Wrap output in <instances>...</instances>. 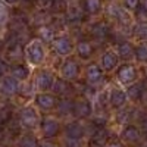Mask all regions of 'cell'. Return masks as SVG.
Listing matches in <instances>:
<instances>
[{"label":"cell","instance_id":"6da1fadb","mask_svg":"<svg viewBox=\"0 0 147 147\" xmlns=\"http://www.w3.org/2000/svg\"><path fill=\"white\" fill-rule=\"evenodd\" d=\"M19 124L25 128H35L38 125V115L32 107H24L19 112Z\"/></svg>","mask_w":147,"mask_h":147},{"label":"cell","instance_id":"7a4b0ae2","mask_svg":"<svg viewBox=\"0 0 147 147\" xmlns=\"http://www.w3.org/2000/svg\"><path fill=\"white\" fill-rule=\"evenodd\" d=\"M27 56L30 59V62L37 65L40 63L41 60L44 59V50H43V46L40 41H32L30 43V46L27 47Z\"/></svg>","mask_w":147,"mask_h":147},{"label":"cell","instance_id":"3957f363","mask_svg":"<svg viewBox=\"0 0 147 147\" xmlns=\"http://www.w3.org/2000/svg\"><path fill=\"white\" fill-rule=\"evenodd\" d=\"M72 113L78 118H85L91 113V105L85 99H78L72 102Z\"/></svg>","mask_w":147,"mask_h":147},{"label":"cell","instance_id":"277c9868","mask_svg":"<svg viewBox=\"0 0 147 147\" xmlns=\"http://www.w3.org/2000/svg\"><path fill=\"white\" fill-rule=\"evenodd\" d=\"M18 82L12 77H3L0 81V93L5 96H12L18 91Z\"/></svg>","mask_w":147,"mask_h":147},{"label":"cell","instance_id":"5b68a950","mask_svg":"<svg viewBox=\"0 0 147 147\" xmlns=\"http://www.w3.org/2000/svg\"><path fill=\"white\" fill-rule=\"evenodd\" d=\"M53 47H55V52L57 55H68L72 50V43L68 37H59V38L53 40Z\"/></svg>","mask_w":147,"mask_h":147},{"label":"cell","instance_id":"8992f818","mask_svg":"<svg viewBox=\"0 0 147 147\" xmlns=\"http://www.w3.org/2000/svg\"><path fill=\"white\" fill-rule=\"evenodd\" d=\"M41 129H43L44 136L47 138H50V137H55L56 134L59 132V124H57V121L53 119V118H46L43 121V124H41Z\"/></svg>","mask_w":147,"mask_h":147},{"label":"cell","instance_id":"52a82bcc","mask_svg":"<svg viewBox=\"0 0 147 147\" xmlns=\"http://www.w3.org/2000/svg\"><path fill=\"white\" fill-rule=\"evenodd\" d=\"M65 134H66L68 140H71V141H78V140L82 137L84 129H82V127L78 124V122H72V124H69V125L66 127Z\"/></svg>","mask_w":147,"mask_h":147},{"label":"cell","instance_id":"ba28073f","mask_svg":"<svg viewBox=\"0 0 147 147\" xmlns=\"http://www.w3.org/2000/svg\"><path fill=\"white\" fill-rule=\"evenodd\" d=\"M137 77V74H136V69H134L132 66L129 65H125V66H122L118 72V78L121 82H124V84H129L132 82L134 80H136Z\"/></svg>","mask_w":147,"mask_h":147},{"label":"cell","instance_id":"9c48e42d","mask_svg":"<svg viewBox=\"0 0 147 147\" xmlns=\"http://www.w3.org/2000/svg\"><path fill=\"white\" fill-rule=\"evenodd\" d=\"M53 85V77L50 72H40L38 77H37V87H38V90L41 91H46L49 88H52Z\"/></svg>","mask_w":147,"mask_h":147},{"label":"cell","instance_id":"30bf717a","mask_svg":"<svg viewBox=\"0 0 147 147\" xmlns=\"http://www.w3.org/2000/svg\"><path fill=\"white\" fill-rule=\"evenodd\" d=\"M35 102H37V105H38L41 109H52V107H55V105H56V99H55V96H52V94H47V93H43V94H38L35 97Z\"/></svg>","mask_w":147,"mask_h":147},{"label":"cell","instance_id":"8fae6325","mask_svg":"<svg viewBox=\"0 0 147 147\" xmlns=\"http://www.w3.org/2000/svg\"><path fill=\"white\" fill-rule=\"evenodd\" d=\"M62 75L66 80H74L78 77V65L74 60H66L62 68Z\"/></svg>","mask_w":147,"mask_h":147},{"label":"cell","instance_id":"7c38bea8","mask_svg":"<svg viewBox=\"0 0 147 147\" xmlns=\"http://www.w3.org/2000/svg\"><path fill=\"white\" fill-rule=\"evenodd\" d=\"M91 141H93V144L97 146V147L105 146L106 141H107V132H106V129H105L103 127H97L96 131L93 132V136H91Z\"/></svg>","mask_w":147,"mask_h":147},{"label":"cell","instance_id":"4fadbf2b","mask_svg":"<svg viewBox=\"0 0 147 147\" xmlns=\"http://www.w3.org/2000/svg\"><path fill=\"white\" fill-rule=\"evenodd\" d=\"M109 34V28L105 22H99V24H96V25L91 28V35L94 37L96 40H99V41H103L106 37Z\"/></svg>","mask_w":147,"mask_h":147},{"label":"cell","instance_id":"5bb4252c","mask_svg":"<svg viewBox=\"0 0 147 147\" xmlns=\"http://www.w3.org/2000/svg\"><path fill=\"white\" fill-rule=\"evenodd\" d=\"M122 138H124L125 141H128V143H136V141H138V138H140V131H138V128L134 127V125H128V127L124 129V132H122Z\"/></svg>","mask_w":147,"mask_h":147},{"label":"cell","instance_id":"9a60e30c","mask_svg":"<svg viewBox=\"0 0 147 147\" xmlns=\"http://www.w3.org/2000/svg\"><path fill=\"white\" fill-rule=\"evenodd\" d=\"M127 100V94L122 91V90H112V93H110V103H112L113 107H121L122 105L125 103Z\"/></svg>","mask_w":147,"mask_h":147},{"label":"cell","instance_id":"2e32d148","mask_svg":"<svg viewBox=\"0 0 147 147\" xmlns=\"http://www.w3.org/2000/svg\"><path fill=\"white\" fill-rule=\"evenodd\" d=\"M102 69L97 66V65H90L87 68V80L91 82V84H97L102 81Z\"/></svg>","mask_w":147,"mask_h":147},{"label":"cell","instance_id":"e0dca14e","mask_svg":"<svg viewBox=\"0 0 147 147\" xmlns=\"http://www.w3.org/2000/svg\"><path fill=\"white\" fill-rule=\"evenodd\" d=\"M116 62H118V59H116V56L112 52H106L102 56V65H103V69H106V71L113 69L115 65H116Z\"/></svg>","mask_w":147,"mask_h":147},{"label":"cell","instance_id":"ac0fdd59","mask_svg":"<svg viewBox=\"0 0 147 147\" xmlns=\"http://www.w3.org/2000/svg\"><path fill=\"white\" fill-rule=\"evenodd\" d=\"M10 77L13 80H25L28 77V68L24 65H15L10 69Z\"/></svg>","mask_w":147,"mask_h":147},{"label":"cell","instance_id":"d6986e66","mask_svg":"<svg viewBox=\"0 0 147 147\" xmlns=\"http://www.w3.org/2000/svg\"><path fill=\"white\" fill-rule=\"evenodd\" d=\"M118 53L122 59H131L134 56V49L129 43H121L118 47Z\"/></svg>","mask_w":147,"mask_h":147},{"label":"cell","instance_id":"ffe728a7","mask_svg":"<svg viewBox=\"0 0 147 147\" xmlns=\"http://www.w3.org/2000/svg\"><path fill=\"white\" fill-rule=\"evenodd\" d=\"M22 47L18 41H15L13 44H12V47L9 49V53H7V57L10 60H21L22 59Z\"/></svg>","mask_w":147,"mask_h":147},{"label":"cell","instance_id":"44dd1931","mask_svg":"<svg viewBox=\"0 0 147 147\" xmlns=\"http://www.w3.org/2000/svg\"><path fill=\"white\" fill-rule=\"evenodd\" d=\"M91 53H93V46H91L88 41H80V43H78V55H80L82 59L90 57Z\"/></svg>","mask_w":147,"mask_h":147},{"label":"cell","instance_id":"7402d4cb","mask_svg":"<svg viewBox=\"0 0 147 147\" xmlns=\"http://www.w3.org/2000/svg\"><path fill=\"white\" fill-rule=\"evenodd\" d=\"M38 37L43 40V41H47V43H50L55 40V31L50 28V27H47V25H43L40 30H38Z\"/></svg>","mask_w":147,"mask_h":147},{"label":"cell","instance_id":"603a6c76","mask_svg":"<svg viewBox=\"0 0 147 147\" xmlns=\"http://www.w3.org/2000/svg\"><path fill=\"white\" fill-rule=\"evenodd\" d=\"M128 97L131 100H138L143 97V85L141 84H136V85H131L128 88Z\"/></svg>","mask_w":147,"mask_h":147},{"label":"cell","instance_id":"cb8c5ba5","mask_svg":"<svg viewBox=\"0 0 147 147\" xmlns=\"http://www.w3.org/2000/svg\"><path fill=\"white\" fill-rule=\"evenodd\" d=\"M84 9L88 13H97L100 10V0H84Z\"/></svg>","mask_w":147,"mask_h":147},{"label":"cell","instance_id":"d4e9b609","mask_svg":"<svg viewBox=\"0 0 147 147\" xmlns=\"http://www.w3.org/2000/svg\"><path fill=\"white\" fill-rule=\"evenodd\" d=\"M57 112L60 115H68L72 112V100H68V99H63L60 100L59 105H57Z\"/></svg>","mask_w":147,"mask_h":147},{"label":"cell","instance_id":"484cf974","mask_svg":"<svg viewBox=\"0 0 147 147\" xmlns=\"http://www.w3.org/2000/svg\"><path fill=\"white\" fill-rule=\"evenodd\" d=\"M68 16H69V21H71V22H74V21H80V19H81V16H82V12H81L80 6H77V5L69 6Z\"/></svg>","mask_w":147,"mask_h":147},{"label":"cell","instance_id":"4316f807","mask_svg":"<svg viewBox=\"0 0 147 147\" xmlns=\"http://www.w3.org/2000/svg\"><path fill=\"white\" fill-rule=\"evenodd\" d=\"M134 55H136V57L140 60V62H147V44H141L138 46L136 50H134Z\"/></svg>","mask_w":147,"mask_h":147},{"label":"cell","instance_id":"83f0119b","mask_svg":"<svg viewBox=\"0 0 147 147\" xmlns=\"http://www.w3.org/2000/svg\"><path fill=\"white\" fill-rule=\"evenodd\" d=\"M53 90H55V93H57V94H68V93H69V84L65 82L63 80H59V81H56Z\"/></svg>","mask_w":147,"mask_h":147},{"label":"cell","instance_id":"f1b7e54d","mask_svg":"<svg viewBox=\"0 0 147 147\" xmlns=\"http://www.w3.org/2000/svg\"><path fill=\"white\" fill-rule=\"evenodd\" d=\"M19 147H38V141H37L32 136H25L19 141Z\"/></svg>","mask_w":147,"mask_h":147},{"label":"cell","instance_id":"f546056e","mask_svg":"<svg viewBox=\"0 0 147 147\" xmlns=\"http://www.w3.org/2000/svg\"><path fill=\"white\" fill-rule=\"evenodd\" d=\"M112 13H115L116 19H119L121 22H128V15H127V12L124 9H121L118 6H113L112 7Z\"/></svg>","mask_w":147,"mask_h":147},{"label":"cell","instance_id":"4dcf8cb0","mask_svg":"<svg viewBox=\"0 0 147 147\" xmlns=\"http://www.w3.org/2000/svg\"><path fill=\"white\" fill-rule=\"evenodd\" d=\"M136 35L143 40H147V22H141L136 27Z\"/></svg>","mask_w":147,"mask_h":147},{"label":"cell","instance_id":"1f68e13d","mask_svg":"<svg viewBox=\"0 0 147 147\" xmlns=\"http://www.w3.org/2000/svg\"><path fill=\"white\" fill-rule=\"evenodd\" d=\"M7 15H9L7 7L3 3H0V25H3V24L7 21Z\"/></svg>","mask_w":147,"mask_h":147},{"label":"cell","instance_id":"d6a6232c","mask_svg":"<svg viewBox=\"0 0 147 147\" xmlns=\"http://www.w3.org/2000/svg\"><path fill=\"white\" fill-rule=\"evenodd\" d=\"M52 5H53V9H55V10H63L65 6H66L65 0H53Z\"/></svg>","mask_w":147,"mask_h":147},{"label":"cell","instance_id":"836d02e7","mask_svg":"<svg viewBox=\"0 0 147 147\" xmlns=\"http://www.w3.org/2000/svg\"><path fill=\"white\" fill-rule=\"evenodd\" d=\"M6 71H7V65H6V62H5V60H2V59H0V78H2V77H5Z\"/></svg>","mask_w":147,"mask_h":147},{"label":"cell","instance_id":"e575fe53","mask_svg":"<svg viewBox=\"0 0 147 147\" xmlns=\"http://www.w3.org/2000/svg\"><path fill=\"white\" fill-rule=\"evenodd\" d=\"M138 2H140V0H125V5L129 9H136L138 6Z\"/></svg>","mask_w":147,"mask_h":147},{"label":"cell","instance_id":"d590c367","mask_svg":"<svg viewBox=\"0 0 147 147\" xmlns=\"http://www.w3.org/2000/svg\"><path fill=\"white\" fill-rule=\"evenodd\" d=\"M138 3H140V10L143 13H147V0H141Z\"/></svg>","mask_w":147,"mask_h":147},{"label":"cell","instance_id":"8d00e7d4","mask_svg":"<svg viewBox=\"0 0 147 147\" xmlns=\"http://www.w3.org/2000/svg\"><path fill=\"white\" fill-rule=\"evenodd\" d=\"M143 128H144V132H146V136H147V115L143 118Z\"/></svg>","mask_w":147,"mask_h":147},{"label":"cell","instance_id":"74e56055","mask_svg":"<svg viewBox=\"0 0 147 147\" xmlns=\"http://www.w3.org/2000/svg\"><path fill=\"white\" fill-rule=\"evenodd\" d=\"M107 147H122V146H121V143H116V141H113V143H110Z\"/></svg>","mask_w":147,"mask_h":147},{"label":"cell","instance_id":"f35d334b","mask_svg":"<svg viewBox=\"0 0 147 147\" xmlns=\"http://www.w3.org/2000/svg\"><path fill=\"white\" fill-rule=\"evenodd\" d=\"M40 147H55V146H53L52 143H47V141H46V143H41Z\"/></svg>","mask_w":147,"mask_h":147},{"label":"cell","instance_id":"ab89813d","mask_svg":"<svg viewBox=\"0 0 147 147\" xmlns=\"http://www.w3.org/2000/svg\"><path fill=\"white\" fill-rule=\"evenodd\" d=\"M38 2H40L41 5H47L49 2H50V0H38Z\"/></svg>","mask_w":147,"mask_h":147},{"label":"cell","instance_id":"60d3db41","mask_svg":"<svg viewBox=\"0 0 147 147\" xmlns=\"http://www.w3.org/2000/svg\"><path fill=\"white\" fill-rule=\"evenodd\" d=\"M5 2H7V3H16L18 0H5Z\"/></svg>","mask_w":147,"mask_h":147},{"label":"cell","instance_id":"b9f144b4","mask_svg":"<svg viewBox=\"0 0 147 147\" xmlns=\"http://www.w3.org/2000/svg\"><path fill=\"white\" fill-rule=\"evenodd\" d=\"M0 49H2V40H0Z\"/></svg>","mask_w":147,"mask_h":147},{"label":"cell","instance_id":"7bdbcfd3","mask_svg":"<svg viewBox=\"0 0 147 147\" xmlns=\"http://www.w3.org/2000/svg\"><path fill=\"white\" fill-rule=\"evenodd\" d=\"M0 137H2V131H0Z\"/></svg>","mask_w":147,"mask_h":147},{"label":"cell","instance_id":"ee69618b","mask_svg":"<svg viewBox=\"0 0 147 147\" xmlns=\"http://www.w3.org/2000/svg\"><path fill=\"white\" fill-rule=\"evenodd\" d=\"M144 147H147V144H144Z\"/></svg>","mask_w":147,"mask_h":147}]
</instances>
